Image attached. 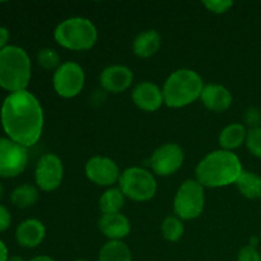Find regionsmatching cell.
Wrapping results in <instances>:
<instances>
[{
  "instance_id": "cell-1",
  "label": "cell",
  "mask_w": 261,
  "mask_h": 261,
  "mask_svg": "<svg viewBox=\"0 0 261 261\" xmlns=\"http://www.w3.org/2000/svg\"><path fill=\"white\" fill-rule=\"evenodd\" d=\"M0 120L7 137L23 147H33L41 139L45 124L43 109L37 97L27 89L5 97Z\"/></svg>"
},
{
  "instance_id": "cell-2",
  "label": "cell",
  "mask_w": 261,
  "mask_h": 261,
  "mask_svg": "<svg viewBox=\"0 0 261 261\" xmlns=\"http://www.w3.org/2000/svg\"><path fill=\"white\" fill-rule=\"evenodd\" d=\"M242 171V163L236 153L217 149L208 153L198 163L195 168V180L203 188H226L236 184Z\"/></svg>"
},
{
  "instance_id": "cell-3",
  "label": "cell",
  "mask_w": 261,
  "mask_h": 261,
  "mask_svg": "<svg viewBox=\"0 0 261 261\" xmlns=\"http://www.w3.org/2000/svg\"><path fill=\"white\" fill-rule=\"evenodd\" d=\"M32 76V64L24 48L8 45L0 51V87L9 93L25 91Z\"/></svg>"
},
{
  "instance_id": "cell-4",
  "label": "cell",
  "mask_w": 261,
  "mask_h": 261,
  "mask_svg": "<svg viewBox=\"0 0 261 261\" xmlns=\"http://www.w3.org/2000/svg\"><path fill=\"white\" fill-rule=\"evenodd\" d=\"M205 84L193 69H177L168 75L163 84L165 105L170 109H182L200 99Z\"/></svg>"
},
{
  "instance_id": "cell-5",
  "label": "cell",
  "mask_w": 261,
  "mask_h": 261,
  "mask_svg": "<svg viewBox=\"0 0 261 261\" xmlns=\"http://www.w3.org/2000/svg\"><path fill=\"white\" fill-rule=\"evenodd\" d=\"M54 38L58 45L66 50L87 51L96 45L98 31L88 18L70 17L56 25Z\"/></svg>"
},
{
  "instance_id": "cell-6",
  "label": "cell",
  "mask_w": 261,
  "mask_h": 261,
  "mask_svg": "<svg viewBox=\"0 0 261 261\" xmlns=\"http://www.w3.org/2000/svg\"><path fill=\"white\" fill-rule=\"evenodd\" d=\"M119 189L125 198L142 203L154 198L157 193V181L150 171L134 166L122 171L119 178Z\"/></svg>"
},
{
  "instance_id": "cell-7",
  "label": "cell",
  "mask_w": 261,
  "mask_h": 261,
  "mask_svg": "<svg viewBox=\"0 0 261 261\" xmlns=\"http://www.w3.org/2000/svg\"><path fill=\"white\" fill-rule=\"evenodd\" d=\"M205 206L204 188L196 180H186L173 198V212L181 221H193L201 216Z\"/></svg>"
},
{
  "instance_id": "cell-8",
  "label": "cell",
  "mask_w": 261,
  "mask_h": 261,
  "mask_svg": "<svg viewBox=\"0 0 261 261\" xmlns=\"http://www.w3.org/2000/svg\"><path fill=\"white\" fill-rule=\"evenodd\" d=\"M86 84L84 69L75 61H65L53 75V87L56 94L63 98H74L78 96Z\"/></svg>"
},
{
  "instance_id": "cell-9",
  "label": "cell",
  "mask_w": 261,
  "mask_h": 261,
  "mask_svg": "<svg viewBox=\"0 0 261 261\" xmlns=\"http://www.w3.org/2000/svg\"><path fill=\"white\" fill-rule=\"evenodd\" d=\"M28 165V148L9 138L0 137V178H13L23 173Z\"/></svg>"
},
{
  "instance_id": "cell-10",
  "label": "cell",
  "mask_w": 261,
  "mask_h": 261,
  "mask_svg": "<svg viewBox=\"0 0 261 261\" xmlns=\"http://www.w3.org/2000/svg\"><path fill=\"white\" fill-rule=\"evenodd\" d=\"M185 153L177 143H166L158 147L149 158V167L157 176L167 177L177 172L184 165Z\"/></svg>"
},
{
  "instance_id": "cell-11",
  "label": "cell",
  "mask_w": 261,
  "mask_h": 261,
  "mask_svg": "<svg viewBox=\"0 0 261 261\" xmlns=\"http://www.w3.org/2000/svg\"><path fill=\"white\" fill-rule=\"evenodd\" d=\"M64 178V165L55 153L41 155L35 168V182L40 190L51 193L60 188Z\"/></svg>"
},
{
  "instance_id": "cell-12",
  "label": "cell",
  "mask_w": 261,
  "mask_h": 261,
  "mask_svg": "<svg viewBox=\"0 0 261 261\" xmlns=\"http://www.w3.org/2000/svg\"><path fill=\"white\" fill-rule=\"evenodd\" d=\"M84 173L91 182L103 188H112L116 182L119 184V178L121 176L117 163L103 155H94L89 158L84 166Z\"/></svg>"
},
{
  "instance_id": "cell-13",
  "label": "cell",
  "mask_w": 261,
  "mask_h": 261,
  "mask_svg": "<svg viewBox=\"0 0 261 261\" xmlns=\"http://www.w3.org/2000/svg\"><path fill=\"white\" fill-rule=\"evenodd\" d=\"M134 81L133 70L126 65L114 64L106 66L99 74V84L109 93H122L132 87Z\"/></svg>"
},
{
  "instance_id": "cell-14",
  "label": "cell",
  "mask_w": 261,
  "mask_h": 261,
  "mask_svg": "<svg viewBox=\"0 0 261 261\" xmlns=\"http://www.w3.org/2000/svg\"><path fill=\"white\" fill-rule=\"evenodd\" d=\"M132 99L135 106L144 112H155L165 105L163 92L152 82H142L132 91Z\"/></svg>"
},
{
  "instance_id": "cell-15",
  "label": "cell",
  "mask_w": 261,
  "mask_h": 261,
  "mask_svg": "<svg viewBox=\"0 0 261 261\" xmlns=\"http://www.w3.org/2000/svg\"><path fill=\"white\" fill-rule=\"evenodd\" d=\"M98 229L109 241H122L132 232V224L122 213L102 214L98 219Z\"/></svg>"
},
{
  "instance_id": "cell-16",
  "label": "cell",
  "mask_w": 261,
  "mask_h": 261,
  "mask_svg": "<svg viewBox=\"0 0 261 261\" xmlns=\"http://www.w3.org/2000/svg\"><path fill=\"white\" fill-rule=\"evenodd\" d=\"M204 106L213 112H224L231 107L233 97L231 91L223 84H205L200 94Z\"/></svg>"
},
{
  "instance_id": "cell-17",
  "label": "cell",
  "mask_w": 261,
  "mask_h": 261,
  "mask_svg": "<svg viewBox=\"0 0 261 261\" xmlns=\"http://www.w3.org/2000/svg\"><path fill=\"white\" fill-rule=\"evenodd\" d=\"M46 236V228L38 219L30 218L23 221L15 231L18 245L24 249H36L42 244Z\"/></svg>"
},
{
  "instance_id": "cell-18",
  "label": "cell",
  "mask_w": 261,
  "mask_h": 261,
  "mask_svg": "<svg viewBox=\"0 0 261 261\" xmlns=\"http://www.w3.org/2000/svg\"><path fill=\"white\" fill-rule=\"evenodd\" d=\"M162 37L155 30L142 31L133 41V53L140 59H149L160 51Z\"/></svg>"
},
{
  "instance_id": "cell-19",
  "label": "cell",
  "mask_w": 261,
  "mask_h": 261,
  "mask_svg": "<svg viewBox=\"0 0 261 261\" xmlns=\"http://www.w3.org/2000/svg\"><path fill=\"white\" fill-rule=\"evenodd\" d=\"M247 130L244 124L233 122V124L227 125L223 127L218 137V143L221 149L233 152L234 149L241 147L244 143H246Z\"/></svg>"
},
{
  "instance_id": "cell-20",
  "label": "cell",
  "mask_w": 261,
  "mask_h": 261,
  "mask_svg": "<svg viewBox=\"0 0 261 261\" xmlns=\"http://www.w3.org/2000/svg\"><path fill=\"white\" fill-rule=\"evenodd\" d=\"M234 185L237 186L241 195L250 200L261 198V177L255 172L244 170Z\"/></svg>"
},
{
  "instance_id": "cell-21",
  "label": "cell",
  "mask_w": 261,
  "mask_h": 261,
  "mask_svg": "<svg viewBox=\"0 0 261 261\" xmlns=\"http://www.w3.org/2000/svg\"><path fill=\"white\" fill-rule=\"evenodd\" d=\"M98 261H133L132 250L124 241H107L99 250Z\"/></svg>"
},
{
  "instance_id": "cell-22",
  "label": "cell",
  "mask_w": 261,
  "mask_h": 261,
  "mask_svg": "<svg viewBox=\"0 0 261 261\" xmlns=\"http://www.w3.org/2000/svg\"><path fill=\"white\" fill-rule=\"evenodd\" d=\"M125 195L119 188H109L101 195L98 208L102 214L121 213L125 205Z\"/></svg>"
},
{
  "instance_id": "cell-23",
  "label": "cell",
  "mask_w": 261,
  "mask_h": 261,
  "mask_svg": "<svg viewBox=\"0 0 261 261\" xmlns=\"http://www.w3.org/2000/svg\"><path fill=\"white\" fill-rule=\"evenodd\" d=\"M38 200V188L31 184L17 186L10 194V201L19 209H27L35 205Z\"/></svg>"
},
{
  "instance_id": "cell-24",
  "label": "cell",
  "mask_w": 261,
  "mask_h": 261,
  "mask_svg": "<svg viewBox=\"0 0 261 261\" xmlns=\"http://www.w3.org/2000/svg\"><path fill=\"white\" fill-rule=\"evenodd\" d=\"M161 231H162V236L168 242L180 241L181 237L184 236V232H185L184 221H181L176 216L166 217L162 222V226H161Z\"/></svg>"
},
{
  "instance_id": "cell-25",
  "label": "cell",
  "mask_w": 261,
  "mask_h": 261,
  "mask_svg": "<svg viewBox=\"0 0 261 261\" xmlns=\"http://www.w3.org/2000/svg\"><path fill=\"white\" fill-rule=\"evenodd\" d=\"M37 64L45 70L55 71L61 65V59L58 51L51 47H43L37 53Z\"/></svg>"
},
{
  "instance_id": "cell-26",
  "label": "cell",
  "mask_w": 261,
  "mask_h": 261,
  "mask_svg": "<svg viewBox=\"0 0 261 261\" xmlns=\"http://www.w3.org/2000/svg\"><path fill=\"white\" fill-rule=\"evenodd\" d=\"M245 144L252 155L261 158V126L256 127V129H250L247 132Z\"/></svg>"
},
{
  "instance_id": "cell-27",
  "label": "cell",
  "mask_w": 261,
  "mask_h": 261,
  "mask_svg": "<svg viewBox=\"0 0 261 261\" xmlns=\"http://www.w3.org/2000/svg\"><path fill=\"white\" fill-rule=\"evenodd\" d=\"M201 4L206 8V10L214 14H224L233 7V2L231 0H206Z\"/></svg>"
},
{
  "instance_id": "cell-28",
  "label": "cell",
  "mask_w": 261,
  "mask_h": 261,
  "mask_svg": "<svg viewBox=\"0 0 261 261\" xmlns=\"http://www.w3.org/2000/svg\"><path fill=\"white\" fill-rule=\"evenodd\" d=\"M242 119L245 125H247L250 129H256L261 126V111L256 107H249L242 115Z\"/></svg>"
},
{
  "instance_id": "cell-29",
  "label": "cell",
  "mask_w": 261,
  "mask_h": 261,
  "mask_svg": "<svg viewBox=\"0 0 261 261\" xmlns=\"http://www.w3.org/2000/svg\"><path fill=\"white\" fill-rule=\"evenodd\" d=\"M237 261H261V254L257 249L251 245H246L240 250Z\"/></svg>"
},
{
  "instance_id": "cell-30",
  "label": "cell",
  "mask_w": 261,
  "mask_h": 261,
  "mask_svg": "<svg viewBox=\"0 0 261 261\" xmlns=\"http://www.w3.org/2000/svg\"><path fill=\"white\" fill-rule=\"evenodd\" d=\"M12 224V214L7 206L0 204V232L7 231Z\"/></svg>"
},
{
  "instance_id": "cell-31",
  "label": "cell",
  "mask_w": 261,
  "mask_h": 261,
  "mask_svg": "<svg viewBox=\"0 0 261 261\" xmlns=\"http://www.w3.org/2000/svg\"><path fill=\"white\" fill-rule=\"evenodd\" d=\"M8 41H9V31L8 28L0 25V51L7 47Z\"/></svg>"
},
{
  "instance_id": "cell-32",
  "label": "cell",
  "mask_w": 261,
  "mask_h": 261,
  "mask_svg": "<svg viewBox=\"0 0 261 261\" xmlns=\"http://www.w3.org/2000/svg\"><path fill=\"white\" fill-rule=\"evenodd\" d=\"M9 260V251L4 242L0 240V261H8Z\"/></svg>"
},
{
  "instance_id": "cell-33",
  "label": "cell",
  "mask_w": 261,
  "mask_h": 261,
  "mask_svg": "<svg viewBox=\"0 0 261 261\" xmlns=\"http://www.w3.org/2000/svg\"><path fill=\"white\" fill-rule=\"evenodd\" d=\"M28 261H55V260H54L53 257L48 256V255H38V256L32 257V259H30Z\"/></svg>"
},
{
  "instance_id": "cell-34",
  "label": "cell",
  "mask_w": 261,
  "mask_h": 261,
  "mask_svg": "<svg viewBox=\"0 0 261 261\" xmlns=\"http://www.w3.org/2000/svg\"><path fill=\"white\" fill-rule=\"evenodd\" d=\"M8 261H25V260L20 256H10Z\"/></svg>"
},
{
  "instance_id": "cell-35",
  "label": "cell",
  "mask_w": 261,
  "mask_h": 261,
  "mask_svg": "<svg viewBox=\"0 0 261 261\" xmlns=\"http://www.w3.org/2000/svg\"><path fill=\"white\" fill-rule=\"evenodd\" d=\"M3 195H4V186H3V184L0 182V200H2Z\"/></svg>"
},
{
  "instance_id": "cell-36",
  "label": "cell",
  "mask_w": 261,
  "mask_h": 261,
  "mask_svg": "<svg viewBox=\"0 0 261 261\" xmlns=\"http://www.w3.org/2000/svg\"><path fill=\"white\" fill-rule=\"evenodd\" d=\"M74 261H88V260H84V259H78V260H74Z\"/></svg>"
}]
</instances>
